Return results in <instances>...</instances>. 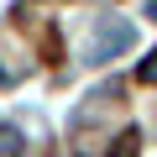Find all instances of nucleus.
<instances>
[{
	"instance_id": "f03ea898",
	"label": "nucleus",
	"mask_w": 157,
	"mask_h": 157,
	"mask_svg": "<svg viewBox=\"0 0 157 157\" xmlns=\"http://www.w3.org/2000/svg\"><path fill=\"white\" fill-rule=\"evenodd\" d=\"M136 141H141L136 131H121V136H115V152H110V157H136Z\"/></svg>"
},
{
	"instance_id": "7ed1b4c3",
	"label": "nucleus",
	"mask_w": 157,
	"mask_h": 157,
	"mask_svg": "<svg viewBox=\"0 0 157 157\" xmlns=\"http://www.w3.org/2000/svg\"><path fill=\"white\" fill-rule=\"evenodd\" d=\"M136 78H141V84H157V52H152V58L136 68Z\"/></svg>"
},
{
	"instance_id": "f257e3e1",
	"label": "nucleus",
	"mask_w": 157,
	"mask_h": 157,
	"mask_svg": "<svg viewBox=\"0 0 157 157\" xmlns=\"http://www.w3.org/2000/svg\"><path fill=\"white\" fill-rule=\"evenodd\" d=\"M126 42H131V26H126V21H115V26H110V32L89 47V63H105V58H110L115 47H126Z\"/></svg>"
}]
</instances>
